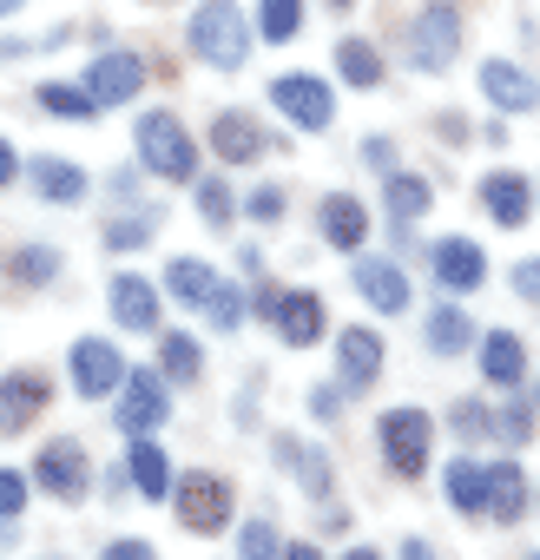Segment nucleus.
Wrapping results in <instances>:
<instances>
[{
  "mask_svg": "<svg viewBox=\"0 0 540 560\" xmlns=\"http://www.w3.org/2000/svg\"><path fill=\"white\" fill-rule=\"evenodd\" d=\"M481 93H488L501 113H533V100H540L533 73H520L514 60H488V67H481Z\"/></svg>",
  "mask_w": 540,
  "mask_h": 560,
  "instance_id": "18",
  "label": "nucleus"
},
{
  "mask_svg": "<svg viewBox=\"0 0 540 560\" xmlns=\"http://www.w3.org/2000/svg\"><path fill=\"white\" fill-rule=\"evenodd\" d=\"M126 475H132V488H139L145 501H165V494L178 488V475H172V462H165V448H159L152 435H139V442H132V455H126Z\"/></svg>",
  "mask_w": 540,
  "mask_h": 560,
  "instance_id": "20",
  "label": "nucleus"
},
{
  "mask_svg": "<svg viewBox=\"0 0 540 560\" xmlns=\"http://www.w3.org/2000/svg\"><path fill=\"white\" fill-rule=\"evenodd\" d=\"M429 270H435V284H448V291H474L488 277V250L474 237H442L429 250Z\"/></svg>",
  "mask_w": 540,
  "mask_h": 560,
  "instance_id": "12",
  "label": "nucleus"
},
{
  "mask_svg": "<svg viewBox=\"0 0 540 560\" xmlns=\"http://www.w3.org/2000/svg\"><path fill=\"white\" fill-rule=\"evenodd\" d=\"M429 178H409V172H389V218L396 224H415L422 211H429Z\"/></svg>",
  "mask_w": 540,
  "mask_h": 560,
  "instance_id": "29",
  "label": "nucleus"
},
{
  "mask_svg": "<svg viewBox=\"0 0 540 560\" xmlns=\"http://www.w3.org/2000/svg\"><path fill=\"white\" fill-rule=\"evenodd\" d=\"M376 442H383V462H389L402 481H415V475L429 468V442H435V422H429L422 409H389V416L376 422Z\"/></svg>",
  "mask_w": 540,
  "mask_h": 560,
  "instance_id": "4",
  "label": "nucleus"
},
{
  "mask_svg": "<svg viewBox=\"0 0 540 560\" xmlns=\"http://www.w3.org/2000/svg\"><path fill=\"white\" fill-rule=\"evenodd\" d=\"M198 211H204V224H211V231H224V224H231V211H237L231 185H224V178H198Z\"/></svg>",
  "mask_w": 540,
  "mask_h": 560,
  "instance_id": "34",
  "label": "nucleus"
},
{
  "mask_svg": "<svg viewBox=\"0 0 540 560\" xmlns=\"http://www.w3.org/2000/svg\"><path fill=\"white\" fill-rule=\"evenodd\" d=\"M14 178H21V152H14V145H8V139H0V191H8V185H14Z\"/></svg>",
  "mask_w": 540,
  "mask_h": 560,
  "instance_id": "44",
  "label": "nucleus"
},
{
  "mask_svg": "<svg viewBox=\"0 0 540 560\" xmlns=\"http://www.w3.org/2000/svg\"><path fill=\"white\" fill-rule=\"evenodd\" d=\"M422 343L435 350V357H461L468 343H474V324L448 304V311H429V324H422Z\"/></svg>",
  "mask_w": 540,
  "mask_h": 560,
  "instance_id": "26",
  "label": "nucleus"
},
{
  "mask_svg": "<svg viewBox=\"0 0 540 560\" xmlns=\"http://www.w3.org/2000/svg\"><path fill=\"white\" fill-rule=\"evenodd\" d=\"M172 501H178V521H185L191 534H224V527H231V514H237V494H231V481H224V475H211V468H198V475H178Z\"/></svg>",
  "mask_w": 540,
  "mask_h": 560,
  "instance_id": "3",
  "label": "nucleus"
},
{
  "mask_svg": "<svg viewBox=\"0 0 540 560\" xmlns=\"http://www.w3.org/2000/svg\"><path fill=\"white\" fill-rule=\"evenodd\" d=\"M527 560H540V553H527Z\"/></svg>",
  "mask_w": 540,
  "mask_h": 560,
  "instance_id": "52",
  "label": "nucleus"
},
{
  "mask_svg": "<svg viewBox=\"0 0 540 560\" xmlns=\"http://www.w3.org/2000/svg\"><path fill=\"white\" fill-rule=\"evenodd\" d=\"M304 27V0H257V34L263 40H291Z\"/></svg>",
  "mask_w": 540,
  "mask_h": 560,
  "instance_id": "30",
  "label": "nucleus"
},
{
  "mask_svg": "<svg viewBox=\"0 0 540 560\" xmlns=\"http://www.w3.org/2000/svg\"><path fill=\"white\" fill-rule=\"evenodd\" d=\"M27 488H34V475H14V468H0V521H14V514L27 508Z\"/></svg>",
  "mask_w": 540,
  "mask_h": 560,
  "instance_id": "37",
  "label": "nucleus"
},
{
  "mask_svg": "<svg viewBox=\"0 0 540 560\" xmlns=\"http://www.w3.org/2000/svg\"><path fill=\"white\" fill-rule=\"evenodd\" d=\"M34 191H40L47 205H73V198L86 191V172H80L73 159H34Z\"/></svg>",
  "mask_w": 540,
  "mask_h": 560,
  "instance_id": "25",
  "label": "nucleus"
},
{
  "mask_svg": "<svg viewBox=\"0 0 540 560\" xmlns=\"http://www.w3.org/2000/svg\"><path fill=\"white\" fill-rule=\"evenodd\" d=\"M481 376H488L494 389H514V383L527 376V350H520L514 330H488V337H481Z\"/></svg>",
  "mask_w": 540,
  "mask_h": 560,
  "instance_id": "22",
  "label": "nucleus"
},
{
  "mask_svg": "<svg viewBox=\"0 0 540 560\" xmlns=\"http://www.w3.org/2000/svg\"><path fill=\"white\" fill-rule=\"evenodd\" d=\"M514 291H520L527 304H540V257H520V264H514Z\"/></svg>",
  "mask_w": 540,
  "mask_h": 560,
  "instance_id": "42",
  "label": "nucleus"
},
{
  "mask_svg": "<svg viewBox=\"0 0 540 560\" xmlns=\"http://www.w3.org/2000/svg\"><path fill=\"white\" fill-rule=\"evenodd\" d=\"M165 416H172V396H165L159 370H126V383H119V429L139 442V435L165 429Z\"/></svg>",
  "mask_w": 540,
  "mask_h": 560,
  "instance_id": "6",
  "label": "nucleus"
},
{
  "mask_svg": "<svg viewBox=\"0 0 540 560\" xmlns=\"http://www.w3.org/2000/svg\"><path fill=\"white\" fill-rule=\"evenodd\" d=\"M356 291H363V304H376L383 317L409 311V277H402L389 257H356Z\"/></svg>",
  "mask_w": 540,
  "mask_h": 560,
  "instance_id": "15",
  "label": "nucleus"
},
{
  "mask_svg": "<svg viewBox=\"0 0 540 560\" xmlns=\"http://www.w3.org/2000/svg\"><path fill=\"white\" fill-rule=\"evenodd\" d=\"M113 324L126 330H159V291L145 284V277H113Z\"/></svg>",
  "mask_w": 540,
  "mask_h": 560,
  "instance_id": "21",
  "label": "nucleus"
},
{
  "mask_svg": "<svg viewBox=\"0 0 540 560\" xmlns=\"http://www.w3.org/2000/svg\"><path fill=\"white\" fill-rule=\"evenodd\" d=\"M191 54L211 60L218 73H237V67H244L250 34H244V14L231 8V0H204V8L191 14Z\"/></svg>",
  "mask_w": 540,
  "mask_h": 560,
  "instance_id": "2",
  "label": "nucleus"
},
{
  "mask_svg": "<svg viewBox=\"0 0 540 560\" xmlns=\"http://www.w3.org/2000/svg\"><path fill=\"white\" fill-rule=\"evenodd\" d=\"M343 560H383V553H376V547H350Z\"/></svg>",
  "mask_w": 540,
  "mask_h": 560,
  "instance_id": "49",
  "label": "nucleus"
},
{
  "mask_svg": "<svg viewBox=\"0 0 540 560\" xmlns=\"http://www.w3.org/2000/svg\"><path fill=\"white\" fill-rule=\"evenodd\" d=\"M34 481H40L54 501H80V494H86V448H80L73 435L47 442L40 462H34Z\"/></svg>",
  "mask_w": 540,
  "mask_h": 560,
  "instance_id": "9",
  "label": "nucleus"
},
{
  "mask_svg": "<svg viewBox=\"0 0 540 560\" xmlns=\"http://www.w3.org/2000/svg\"><path fill=\"white\" fill-rule=\"evenodd\" d=\"M270 324H278V337H284L291 350H310V343L324 337L330 311H324L317 291H278V304H270Z\"/></svg>",
  "mask_w": 540,
  "mask_h": 560,
  "instance_id": "10",
  "label": "nucleus"
},
{
  "mask_svg": "<svg viewBox=\"0 0 540 560\" xmlns=\"http://www.w3.org/2000/svg\"><path fill=\"white\" fill-rule=\"evenodd\" d=\"M250 218H257V224H278V218H284V191H278V185H257V191H250Z\"/></svg>",
  "mask_w": 540,
  "mask_h": 560,
  "instance_id": "38",
  "label": "nucleus"
},
{
  "mask_svg": "<svg viewBox=\"0 0 540 560\" xmlns=\"http://www.w3.org/2000/svg\"><path fill=\"white\" fill-rule=\"evenodd\" d=\"M455 54H461V14L448 8V0H429V8L415 14V67L442 73V67H455Z\"/></svg>",
  "mask_w": 540,
  "mask_h": 560,
  "instance_id": "7",
  "label": "nucleus"
},
{
  "mask_svg": "<svg viewBox=\"0 0 540 560\" xmlns=\"http://www.w3.org/2000/svg\"><path fill=\"white\" fill-rule=\"evenodd\" d=\"M165 291H172L178 304H204V298L218 291V270H211L204 257H172V264H165Z\"/></svg>",
  "mask_w": 540,
  "mask_h": 560,
  "instance_id": "24",
  "label": "nucleus"
},
{
  "mask_svg": "<svg viewBox=\"0 0 540 560\" xmlns=\"http://www.w3.org/2000/svg\"><path fill=\"white\" fill-rule=\"evenodd\" d=\"M488 514L494 521H520L527 514V475L514 462H494L488 468Z\"/></svg>",
  "mask_w": 540,
  "mask_h": 560,
  "instance_id": "23",
  "label": "nucleus"
},
{
  "mask_svg": "<svg viewBox=\"0 0 540 560\" xmlns=\"http://www.w3.org/2000/svg\"><path fill=\"white\" fill-rule=\"evenodd\" d=\"M139 86H145V60H132V54H99L86 73V93L99 106H126V100H139Z\"/></svg>",
  "mask_w": 540,
  "mask_h": 560,
  "instance_id": "13",
  "label": "nucleus"
},
{
  "mask_svg": "<svg viewBox=\"0 0 540 560\" xmlns=\"http://www.w3.org/2000/svg\"><path fill=\"white\" fill-rule=\"evenodd\" d=\"M481 205H488V218L494 224H527V211H533V191H527V178L520 172H488L481 178Z\"/></svg>",
  "mask_w": 540,
  "mask_h": 560,
  "instance_id": "19",
  "label": "nucleus"
},
{
  "mask_svg": "<svg viewBox=\"0 0 540 560\" xmlns=\"http://www.w3.org/2000/svg\"><path fill=\"white\" fill-rule=\"evenodd\" d=\"M211 152H218V165H250L263 152V126L250 113H218L211 119Z\"/></svg>",
  "mask_w": 540,
  "mask_h": 560,
  "instance_id": "17",
  "label": "nucleus"
},
{
  "mask_svg": "<svg viewBox=\"0 0 540 560\" xmlns=\"http://www.w3.org/2000/svg\"><path fill=\"white\" fill-rule=\"evenodd\" d=\"M402 560H435V553H429L422 540H402Z\"/></svg>",
  "mask_w": 540,
  "mask_h": 560,
  "instance_id": "48",
  "label": "nucleus"
},
{
  "mask_svg": "<svg viewBox=\"0 0 540 560\" xmlns=\"http://www.w3.org/2000/svg\"><path fill=\"white\" fill-rule=\"evenodd\" d=\"M145 237H152L145 218H132V224H106V250H139Z\"/></svg>",
  "mask_w": 540,
  "mask_h": 560,
  "instance_id": "39",
  "label": "nucleus"
},
{
  "mask_svg": "<svg viewBox=\"0 0 540 560\" xmlns=\"http://www.w3.org/2000/svg\"><path fill=\"white\" fill-rule=\"evenodd\" d=\"M99 560H159V553H152L145 540H113V547H106Z\"/></svg>",
  "mask_w": 540,
  "mask_h": 560,
  "instance_id": "43",
  "label": "nucleus"
},
{
  "mask_svg": "<svg viewBox=\"0 0 540 560\" xmlns=\"http://www.w3.org/2000/svg\"><path fill=\"white\" fill-rule=\"evenodd\" d=\"M198 363H204V357H198V343H191V337H178V330H172V337L159 343V370H165V376L191 383V376H198Z\"/></svg>",
  "mask_w": 540,
  "mask_h": 560,
  "instance_id": "33",
  "label": "nucleus"
},
{
  "mask_svg": "<svg viewBox=\"0 0 540 560\" xmlns=\"http://www.w3.org/2000/svg\"><path fill=\"white\" fill-rule=\"evenodd\" d=\"M139 165L165 185H198V145L172 113H145L139 119Z\"/></svg>",
  "mask_w": 540,
  "mask_h": 560,
  "instance_id": "1",
  "label": "nucleus"
},
{
  "mask_svg": "<svg viewBox=\"0 0 540 560\" xmlns=\"http://www.w3.org/2000/svg\"><path fill=\"white\" fill-rule=\"evenodd\" d=\"M363 159H369V165H389V159H396V145H389V139H369V145H363Z\"/></svg>",
  "mask_w": 540,
  "mask_h": 560,
  "instance_id": "46",
  "label": "nucleus"
},
{
  "mask_svg": "<svg viewBox=\"0 0 540 560\" xmlns=\"http://www.w3.org/2000/svg\"><path fill=\"white\" fill-rule=\"evenodd\" d=\"M383 357H389V350H383V337H376L369 324H350V330L337 337V370H343L350 389H369V383L383 376Z\"/></svg>",
  "mask_w": 540,
  "mask_h": 560,
  "instance_id": "14",
  "label": "nucleus"
},
{
  "mask_svg": "<svg viewBox=\"0 0 540 560\" xmlns=\"http://www.w3.org/2000/svg\"><path fill=\"white\" fill-rule=\"evenodd\" d=\"M126 370H132V363H126L106 337H80V343H73V389H80L86 402L113 396V389L126 383Z\"/></svg>",
  "mask_w": 540,
  "mask_h": 560,
  "instance_id": "8",
  "label": "nucleus"
},
{
  "mask_svg": "<svg viewBox=\"0 0 540 560\" xmlns=\"http://www.w3.org/2000/svg\"><path fill=\"white\" fill-rule=\"evenodd\" d=\"M204 317H211L218 330H237V317H244V298H237L231 284H218V291L204 298Z\"/></svg>",
  "mask_w": 540,
  "mask_h": 560,
  "instance_id": "36",
  "label": "nucleus"
},
{
  "mask_svg": "<svg viewBox=\"0 0 540 560\" xmlns=\"http://www.w3.org/2000/svg\"><path fill=\"white\" fill-rule=\"evenodd\" d=\"M40 106H47L54 119H80V126H86V119H99V100H93L86 86H60V80H47V86H40Z\"/></svg>",
  "mask_w": 540,
  "mask_h": 560,
  "instance_id": "28",
  "label": "nucleus"
},
{
  "mask_svg": "<svg viewBox=\"0 0 540 560\" xmlns=\"http://www.w3.org/2000/svg\"><path fill=\"white\" fill-rule=\"evenodd\" d=\"M488 429H494V416L481 402H455V435H488Z\"/></svg>",
  "mask_w": 540,
  "mask_h": 560,
  "instance_id": "41",
  "label": "nucleus"
},
{
  "mask_svg": "<svg viewBox=\"0 0 540 560\" xmlns=\"http://www.w3.org/2000/svg\"><path fill=\"white\" fill-rule=\"evenodd\" d=\"M337 409H343V396H337V389H310V416H324V422H330Z\"/></svg>",
  "mask_w": 540,
  "mask_h": 560,
  "instance_id": "45",
  "label": "nucleus"
},
{
  "mask_svg": "<svg viewBox=\"0 0 540 560\" xmlns=\"http://www.w3.org/2000/svg\"><path fill=\"white\" fill-rule=\"evenodd\" d=\"M317 224H324V244H337V250H363V237H369V211L350 191H330L317 205Z\"/></svg>",
  "mask_w": 540,
  "mask_h": 560,
  "instance_id": "16",
  "label": "nucleus"
},
{
  "mask_svg": "<svg viewBox=\"0 0 540 560\" xmlns=\"http://www.w3.org/2000/svg\"><path fill=\"white\" fill-rule=\"evenodd\" d=\"M270 106H278L297 132H330V119H337V93L324 80H310V73H284L270 86Z\"/></svg>",
  "mask_w": 540,
  "mask_h": 560,
  "instance_id": "5",
  "label": "nucleus"
},
{
  "mask_svg": "<svg viewBox=\"0 0 540 560\" xmlns=\"http://www.w3.org/2000/svg\"><path fill=\"white\" fill-rule=\"evenodd\" d=\"M337 73H343L350 86H376V80H383V60H376L369 40H343V47H337Z\"/></svg>",
  "mask_w": 540,
  "mask_h": 560,
  "instance_id": "31",
  "label": "nucleus"
},
{
  "mask_svg": "<svg viewBox=\"0 0 540 560\" xmlns=\"http://www.w3.org/2000/svg\"><path fill=\"white\" fill-rule=\"evenodd\" d=\"M8 270L21 277V284H47V277L60 270V250H47V244H21V250L8 257Z\"/></svg>",
  "mask_w": 540,
  "mask_h": 560,
  "instance_id": "32",
  "label": "nucleus"
},
{
  "mask_svg": "<svg viewBox=\"0 0 540 560\" xmlns=\"http://www.w3.org/2000/svg\"><path fill=\"white\" fill-rule=\"evenodd\" d=\"M0 14H14V0H0Z\"/></svg>",
  "mask_w": 540,
  "mask_h": 560,
  "instance_id": "50",
  "label": "nucleus"
},
{
  "mask_svg": "<svg viewBox=\"0 0 540 560\" xmlns=\"http://www.w3.org/2000/svg\"><path fill=\"white\" fill-rule=\"evenodd\" d=\"M237 547H244V560H284V540H278V527H270V521H250L237 534Z\"/></svg>",
  "mask_w": 540,
  "mask_h": 560,
  "instance_id": "35",
  "label": "nucleus"
},
{
  "mask_svg": "<svg viewBox=\"0 0 540 560\" xmlns=\"http://www.w3.org/2000/svg\"><path fill=\"white\" fill-rule=\"evenodd\" d=\"M494 422H501V435H507V442H533V409H527V402H514V409H501Z\"/></svg>",
  "mask_w": 540,
  "mask_h": 560,
  "instance_id": "40",
  "label": "nucleus"
},
{
  "mask_svg": "<svg viewBox=\"0 0 540 560\" xmlns=\"http://www.w3.org/2000/svg\"><path fill=\"white\" fill-rule=\"evenodd\" d=\"M448 501H455V514H488V468L448 462Z\"/></svg>",
  "mask_w": 540,
  "mask_h": 560,
  "instance_id": "27",
  "label": "nucleus"
},
{
  "mask_svg": "<svg viewBox=\"0 0 540 560\" xmlns=\"http://www.w3.org/2000/svg\"><path fill=\"white\" fill-rule=\"evenodd\" d=\"M284 560H324V553H317L310 540H297V547H284Z\"/></svg>",
  "mask_w": 540,
  "mask_h": 560,
  "instance_id": "47",
  "label": "nucleus"
},
{
  "mask_svg": "<svg viewBox=\"0 0 540 560\" xmlns=\"http://www.w3.org/2000/svg\"><path fill=\"white\" fill-rule=\"evenodd\" d=\"M330 8H356V0H330Z\"/></svg>",
  "mask_w": 540,
  "mask_h": 560,
  "instance_id": "51",
  "label": "nucleus"
},
{
  "mask_svg": "<svg viewBox=\"0 0 540 560\" xmlns=\"http://www.w3.org/2000/svg\"><path fill=\"white\" fill-rule=\"evenodd\" d=\"M47 396H54V383L40 370H14L8 383H0V435H21L47 409Z\"/></svg>",
  "mask_w": 540,
  "mask_h": 560,
  "instance_id": "11",
  "label": "nucleus"
}]
</instances>
